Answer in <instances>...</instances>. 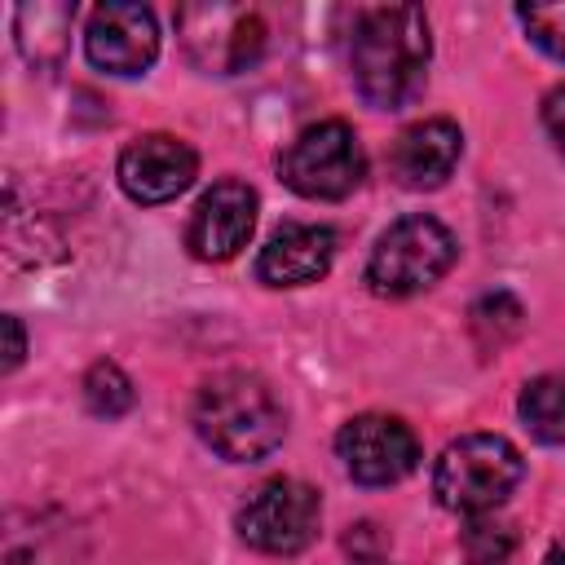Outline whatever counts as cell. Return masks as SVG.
<instances>
[{
  "label": "cell",
  "mask_w": 565,
  "mask_h": 565,
  "mask_svg": "<svg viewBox=\"0 0 565 565\" xmlns=\"http://www.w3.org/2000/svg\"><path fill=\"white\" fill-rule=\"evenodd\" d=\"M26 353V335H22V322L13 313H4V371H13Z\"/></svg>",
  "instance_id": "ffe728a7"
},
{
  "label": "cell",
  "mask_w": 565,
  "mask_h": 565,
  "mask_svg": "<svg viewBox=\"0 0 565 565\" xmlns=\"http://www.w3.org/2000/svg\"><path fill=\"white\" fill-rule=\"evenodd\" d=\"M322 521L318 490L296 481V477H274L247 494L238 508V534L247 547L269 552V556H296L313 543Z\"/></svg>",
  "instance_id": "8992f818"
},
{
  "label": "cell",
  "mask_w": 565,
  "mask_h": 565,
  "mask_svg": "<svg viewBox=\"0 0 565 565\" xmlns=\"http://www.w3.org/2000/svg\"><path fill=\"white\" fill-rule=\"evenodd\" d=\"M88 62L106 75H141L159 57V22L146 4H97L84 31Z\"/></svg>",
  "instance_id": "9c48e42d"
},
{
  "label": "cell",
  "mask_w": 565,
  "mask_h": 565,
  "mask_svg": "<svg viewBox=\"0 0 565 565\" xmlns=\"http://www.w3.org/2000/svg\"><path fill=\"white\" fill-rule=\"evenodd\" d=\"M455 234L437 216H402L375 238L366 256V282L375 296H415L455 265Z\"/></svg>",
  "instance_id": "277c9868"
},
{
  "label": "cell",
  "mask_w": 565,
  "mask_h": 565,
  "mask_svg": "<svg viewBox=\"0 0 565 565\" xmlns=\"http://www.w3.org/2000/svg\"><path fill=\"white\" fill-rule=\"evenodd\" d=\"M335 260V234L327 225H282L256 256V278L269 287L318 282Z\"/></svg>",
  "instance_id": "4fadbf2b"
},
{
  "label": "cell",
  "mask_w": 565,
  "mask_h": 565,
  "mask_svg": "<svg viewBox=\"0 0 565 565\" xmlns=\"http://www.w3.org/2000/svg\"><path fill=\"white\" fill-rule=\"evenodd\" d=\"M278 172L300 199H344L362 185L366 154L349 124L322 119V124H309L278 154Z\"/></svg>",
  "instance_id": "5b68a950"
},
{
  "label": "cell",
  "mask_w": 565,
  "mask_h": 565,
  "mask_svg": "<svg viewBox=\"0 0 565 565\" xmlns=\"http://www.w3.org/2000/svg\"><path fill=\"white\" fill-rule=\"evenodd\" d=\"M335 455L358 486H393L415 472L419 441L397 415H353L335 437Z\"/></svg>",
  "instance_id": "ba28073f"
},
{
  "label": "cell",
  "mask_w": 565,
  "mask_h": 565,
  "mask_svg": "<svg viewBox=\"0 0 565 565\" xmlns=\"http://www.w3.org/2000/svg\"><path fill=\"white\" fill-rule=\"evenodd\" d=\"M521 472H525L521 450L508 437H499V433H468V437L450 441L437 455V463H433V494L450 512L481 516V512L499 508L516 490Z\"/></svg>",
  "instance_id": "3957f363"
},
{
  "label": "cell",
  "mask_w": 565,
  "mask_h": 565,
  "mask_svg": "<svg viewBox=\"0 0 565 565\" xmlns=\"http://www.w3.org/2000/svg\"><path fill=\"white\" fill-rule=\"evenodd\" d=\"M525 35L556 62H565V0H552V4H521L516 9Z\"/></svg>",
  "instance_id": "e0dca14e"
},
{
  "label": "cell",
  "mask_w": 565,
  "mask_h": 565,
  "mask_svg": "<svg viewBox=\"0 0 565 565\" xmlns=\"http://www.w3.org/2000/svg\"><path fill=\"white\" fill-rule=\"evenodd\" d=\"M463 547H468V565H512V547L516 543H512V534L503 525H472Z\"/></svg>",
  "instance_id": "ac0fdd59"
},
{
  "label": "cell",
  "mask_w": 565,
  "mask_h": 565,
  "mask_svg": "<svg viewBox=\"0 0 565 565\" xmlns=\"http://www.w3.org/2000/svg\"><path fill=\"white\" fill-rule=\"evenodd\" d=\"M433 57L428 18L415 4H375L358 18L349 66L353 84L366 106L375 110H402L424 93Z\"/></svg>",
  "instance_id": "6da1fadb"
},
{
  "label": "cell",
  "mask_w": 565,
  "mask_h": 565,
  "mask_svg": "<svg viewBox=\"0 0 565 565\" xmlns=\"http://www.w3.org/2000/svg\"><path fill=\"white\" fill-rule=\"evenodd\" d=\"M543 128H547V137L556 141V150L565 154V84L543 97Z\"/></svg>",
  "instance_id": "d6986e66"
},
{
  "label": "cell",
  "mask_w": 565,
  "mask_h": 565,
  "mask_svg": "<svg viewBox=\"0 0 565 565\" xmlns=\"http://www.w3.org/2000/svg\"><path fill=\"white\" fill-rule=\"evenodd\" d=\"M525 428L547 441V446H565V380L561 375H539L521 388V402H516Z\"/></svg>",
  "instance_id": "9a60e30c"
},
{
  "label": "cell",
  "mask_w": 565,
  "mask_h": 565,
  "mask_svg": "<svg viewBox=\"0 0 565 565\" xmlns=\"http://www.w3.org/2000/svg\"><path fill=\"white\" fill-rule=\"evenodd\" d=\"M199 437L230 463H256L282 446L287 411L252 371H221L194 397Z\"/></svg>",
  "instance_id": "7a4b0ae2"
},
{
  "label": "cell",
  "mask_w": 565,
  "mask_h": 565,
  "mask_svg": "<svg viewBox=\"0 0 565 565\" xmlns=\"http://www.w3.org/2000/svg\"><path fill=\"white\" fill-rule=\"evenodd\" d=\"M199 172V154L168 132H146L119 154V185L132 203H168L190 190Z\"/></svg>",
  "instance_id": "8fae6325"
},
{
  "label": "cell",
  "mask_w": 565,
  "mask_h": 565,
  "mask_svg": "<svg viewBox=\"0 0 565 565\" xmlns=\"http://www.w3.org/2000/svg\"><path fill=\"white\" fill-rule=\"evenodd\" d=\"M71 18H75V4H22L13 13V31H18V49L31 66H44L53 71L66 53V31H71Z\"/></svg>",
  "instance_id": "5bb4252c"
},
{
  "label": "cell",
  "mask_w": 565,
  "mask_h": 565,
  "mask_svg": "<svg viewBox=\"0 0 565 565\" xmlns=\"http://www.w3.org/2000/svg\"><path fill=\"white\" fill-rule=\"evenodd\" d=\"M84 402H88L93 415L119 419V415L132 411L137 393H132V380H128L115 362H97V366H88V375H84Z\"/></svg>",
  "instance_id": "2e32d148"
},
{
  "label": "cell",
  "mask_w": 565,
  "mask_h": 565,
  "mask_svg": "<svg viewBox=\"0 0 565 565\" xmlns=\"http://www.w3.org/2000/svg\"><path fill=\"white\" fill-rule=\"evenodd\" d=\"M256 230V190L247 181H216L190 212L185 247L199 260H230Z\"/></svg>",
  "instance_id": "30bf717a"
},
{
  "label": "cell",
  "mask_w": 565,
  "mask_h": 565,
  "mask_svg": "<svg viewBox=\"0 0 565 565\" xmlns=\"http://www.w3.org/2000/svg\"><path fill=\"white\" fill-rule=\"evenodd\" d=\"M177 31L190 62L207 75H238L265 49V22L243 4H185L177 13Z\"/></svg>",
  "instance_id": "52a82bcc"
},
{
  "label": "cell",
  "mask_w": 565,
  "mask_h": 565,
  "mask_svg": "<svg viewBox=\"0 0 565 565\" xmlns=\"http://www.w3.org/2000/svg\"><path fill=\"white\" fill-rule=\"evenodd\" d=\"M459 154H463L459 124H450V119H419V124H411L393 141L388 168H393L397 185H406V190H437L455 172Z\"/></svg>",
  "instance_id": "7c38bea8"
}]
</instances>
